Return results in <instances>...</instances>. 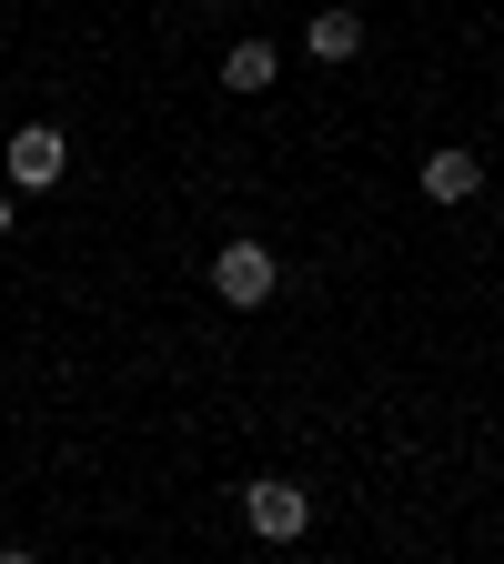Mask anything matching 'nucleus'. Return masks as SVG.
I'll use <instances>...</instances> for the list:
<instances>
[{"mask_svg": "<svg viewBox=\"0 0 504 564\" xmlns=\"http://www.w3.org/2000/svg\"><path fill=\"white\" fill-rule=\"evenodd\" d=\"M243 524H253L262 544H303V534H313V494L282 484V474H262V484H243Z\"/></svg>", "mask_w": 504, "mask_h": 564, "instance_id": "f257e3e1", "label": "nucleus"}, {"mask_svg": "<svg viewBox=\"0 0 504 564\" xmlns=\"http://www.w3.org/2000/svg\"><path fill=\"white\" fill-rule=\"evenodd\" d=\"M212 293H223L233 313L272 303V293H282V252H262V242H223V252H212Z\"/></svg>", "mask_w": 504, "mask_h": 564, "instance_id": "f03ea898", "label": "nucleus"}, {"mask_svg": "<svg viewBox=\"0 0 504 564\" xmlns=\"http://www.w3.org/2000/svg\"><path fill=\"white\" fill-rule=\"evenodd\" d=\"M0 172H11V192H51V182L71 172V141H61L51 121H21L11 152H0Z\"/></svg>", "mask_w": 504, "mask_h": 564, "instance_id": "7ed1b4c3", "label": "nucleus"}, {"mask_svg": "<svg viewBox=\"0 0 504 564\" xmlns=\"http://www.w3.org/2000/svg\"><path fill=\"white\" fill-rule=\"evenodd\" d=\"M414 182H423V202H444V212H454V202H474V192L494 182V162H474L464 141H435V152H423V172H414Z\"/></svg>", "mask_w": 504, "mask_h": 564, "instance_id": "20e7f679", "label": "nucleus"}, {"mask_svg": "<svg viewBox=\"0 0 504 564\" xmlns=\"http://www.w3.org/2000/svg\"><path fill=\"white\" fill-rule=\"evenodd\" d=\"M303 51L313 61H364V11H313L303 21Z\"/></svg>", "mask_w": 504, "mask_h": 564, "instance_id": "39448f33", "label": "nucleus"}, {"mask_svg": "<svg viewBox=\"0 0 504 564\" xmlns=\"http://www.w3.org/2000/svg\"><path fill=\"white\" fill-rule=\"evenodd\" d=\"M282 82V51L272 41H233L223 51V91H272Z\"/></svg>", "mask_w": 504, "mask_h": 564, "instance_id": "423d86ee", "label": "nucleus"}, {"mask_svg": "<svg viewBox=\"0 0 504 564\" xmlns=\"http://www.w3.org/2000/svg\"><path fill=\"white\" fill-rule=\"evenodd\" d=\"M0 242H11V192H0Z\"/></svg>", "mask_w": 504, "mask_h": 564, "instance_id": "0eeeda50", "label": "nucleus"}, {"mask_svg": "<svg viewBox=\"0 0 504 564\" xmlns=\"http://www.w3.org/2000/svg\"><path fill=\"white\" fill-rule=\"evenodd\" d=\"M494 182H504V162H494Z\"/></svg>", "mask_w": 504, "mask_h": 564, "instance_id": "6e6552de", "label": "nucleus"}]
</instances>
